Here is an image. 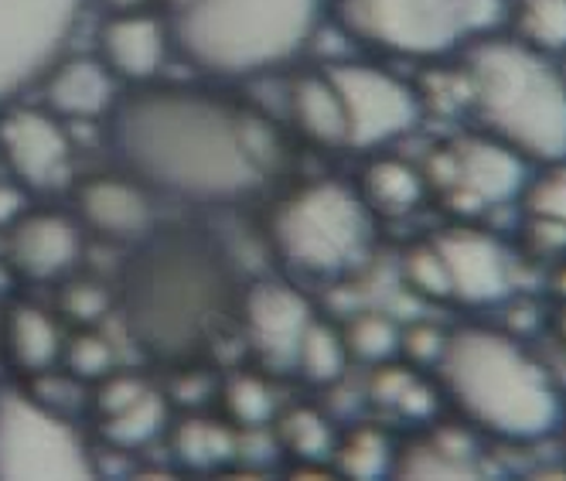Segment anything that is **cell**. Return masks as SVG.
<instances>
[{"label":"cell","instance_id":"obj_1","mask_svg":"<svg viewBox=\"0 0 566 481\" xmlns=\"http://www.w3.org/2000/svg\"><path fill=\"white\" fill-rule=\"evenodd\" d=\"M109 150L150 191L201 206L256 195L287 154L276 127L253 106L147 83L113 100Z\"/></svg>","mask_w":566,"mask_h":481},{"label":"cell","instance_id":"obj_2","mask_svg":"<svg viewBox=\"0 0 566 481\" xmlns=\"http://www.w3.org/2000/svg\"><path fill=\"white\" fill-rule=\"evenodd\" d=\"M124 273V314L134 338L157 358H191L232 311L222 253L195 232L144 236Z\"/></svg>","mask_w":566,"mask_h":481},{"label":"cell","instance_id":"obj_3","mask_svg":"<svg viewBox=\"0 0 566 481\" xmlns=\"http://www.w3.org/2000/svg\"><path fill=\"white\" fill-rule=\"evenodd\" d=\"M433 369L458 414L499 440H539L563 424L553 376L505 332L481 325L451 332Z\"/></svg>","mask_w":566,"mask_h":481},{"label":"cell","instance_id":"obj_4","mask_svg":"<svg viewBox=\"0 0 566 481\" xmlns=\"http://www.w3.org/2000/svg\"><path fill=\"white\" fill-rule=\"evenodd\" d=\"M464 90L484 134L539 165L566 157V79L546 52L481 34L464 55Z\"/></svg>","mask_w":566,"mask_h":481},{"label":"cell","instance_id":"obj_5","mask_svg":"<svg viewBox=\"0 0 566 481\" xmlns=\"http://www.w3.org/2000/svg\"><path fill=\"white\" fill-rule=\"evenodd\" d=\"M321 11L325 0H175L168 38L198 72L242 79L294 62Z\"/></svg>","mask_w":566,"mask_h":481},{"label":"cell","instance_id":"obj_6","mask_svg":"<svg viewBox=\"0 0 566 481\" xmlns=\"http://www.w3.org/2000/svg\"><path fill=\"white\" fill-rule=\"evenodd\" d=\"M373 229L376 216L358 188L328 178L280 198L270 216V243L283 263L314 276H338L369 257Z\"/></svg>","mask_w":566,"mask_h":481},{"label":"cell","instance_id":"obj_7","mask_svg":"<svg viewBox=\"0 0 566 481\" xmlns=\"http://www.w3.org/2000/svg\"><path fill=\"white\" fill-rule=\"evenodd\" d=\"M499 0H335V21L355 42L402 55H451L495 24Z\"/></svg>","mask_w":566,"mask_h":481},{"label":"cell","instance_id":"obj_8","mask_svg":"<svg viewBox=\"0 0 566 481\" xmlns=\"http://www.w3.org/2000/svg\"><path fill=\"white\" fill-rule=\"evenodd\" d=\"M93 458L78 430L45 399L0 389V478H90Z\"/></svg>","mask_w":566,"mask_h":481},{"label":"cell","instance_id":"obj_9","mask_svg":"<svg viewBox=\"0 0 566 481\" xmlns=\"http://www.w3.org/2000/svg\"><path fill=\"white\" fill-rule=\"evenodd\" d=\"M78 11L83 0H0V109L65 59Z\"/></svg>","mask_w":566,"mask_h":481},{"label":"cell","instance_id":"obj_10","mask_svg":"<svg viewBox=\"0 0 566 481\" xmlns=\"http://www.w3.org/2000/svg\"><path fill=\"white\" fill-rule=\"evenodd\" d=\"M325 72L345 106V147H382L420 124V96L399 75L369 62H338Z\"/></svg>","mask_w":566,"mask_h":481},{"label":"cell","instance_id":"obj_11","mask_svg":"<svg viewBox=\"0 0 566 481\" xmlns=\"http://www.w3.org/2000/svg\"><path fill=\"white\" fill-rule=\"evenodd\" d=\"M433 178L451 206L461 212H481L522 195L530 181V160L492 134L464 137L433 157Z\"/></svg>","mask_w":566,"mask_h":481},{"label":"cell","instance_id":"obj_12","mask_svg":"<svg viewBox=\"0 0 566 481\" xmlns=\"http://www.w3.org/2000/svg\"><path fill=\"white\" fill-rule=\"evenodd\" d=\"M72 140L52 109L4 106L0 116V165L24 191H52L69 175Z\"/></svg>","mask_w":566,"mask_h":481},{"label":"cell","instance_id":"obj_13","mask_svg":"<svg viewBox=\"0 0 566 481\" xmlns=\"http://www.w3.org/2000/svg\"><path fill=\"white\" fill-rule=\"evenodd\" d=\"M433 243L440 250L443 266H448L451 301L468 307H489L502 304L512 294V263L492 232L474 226H454L443 229Z\"/></svg>","mask_w":566,"mask_h":481},{"label":"cell","instance_id":"obj_14","mask_svg":"<svg viewBox=\"0 0 566 481\" xmlns=\"http://www.w3.org/2000/svg\"><path fill=\"white\" fill-rule=\"evenodd\" d=\"M242 328L266 366H294L304 328L314 321L311 301L283 280H260L239 301Z\"/></svg>","mask_w":566,"mask_h":481},{"label":"cell","instance_id":"obj_15","mask_svg":"<svg viewBox=\"0 0 566 481\" xmlns=\"http://www.w3.org/2000/svg\"><path fill=\"white\" fill-rule=\"evenodd\" d=\"M75 222L109 243H140L154 229L150 188L124 175H93L72 191Z\"/></svg>","mask_w":566,"mask_h":481},{"label":"cell","instance_id":"obj_16","mask_svg":"<svg viewBox=\"0 0 566 481\" xmlns=\"http://www.w3.org/2000/svg\"><path fill=\"white\" fill-rule=\"evenodd\" d=\"M83 253V226L65 212H24L8 226V266L31 284L62 280Z\"/></svg>","mask_w":566,"mask_h":481},{"label":"cell","instance_id":"obj_17","mask_svg":"<svg viewBox=\"0 0 566 481\" xmlns=\"http://www.w3.org/2000/svg\"><path fill=\"white\" fill-rule=\"evenodd\" d=\"M96 42H99V62L113 72V79H124L130 86L157 79L171 49L168 24L147 11L109 14L99 24Z\"/></svg>","mask_w":566,"mask_h":481},{"label":"cell","instance_id":"obj_18","mask_svg":"<svg viewBox=\"0 0 566 481\" xmlns=\"http://www.w3.org/2000/svg\"><path fill=\"white\" fill-rule=\"evenodd\" d=\"M42 86L45 106L59 119H99L116 100L113 72L99 59H59Z\"/></svg>","mask_w":566,"mask_h":481},{"label":"cell","instance_id":"obj_19","mask_svg":"<svg viewBox=\"0 0 566 481\" xmlns=\"http://www.w3.org/2000/svg\"><path fill=\"white\" fill-rule=\"evenodd\" d=\"M291 116L311 144L345 147V106L328 72L297 75L291 86Z\"/></svg>","mask_w":566,"mask_h":481},{"label":"cell","instance_id":"obj_20","mask_svg":"<svg viewBox=\"0 0 566 481\" xmlns=\"http://www.w3.org/2000/svg\"><path fill=\"white\" fill-rule=\"evenodd\" d=\"M361 202L373 209V216L399 219L410 216L427 195V178L402 157H376L366 165L358 178Z\"/></svg>","mask_w":566,"mask_h":481},{"label":"cell","instance_id":"obj_21","mask_svg":"<svg viewBox=\"0 0 566 481\" xmlns=\"http://www.w3.org/2000/svg\"><path fill=\"white\" fill-rule=\"evenodd\" d=\"M4 342L11 363L31 376L49 373L62 355V332L55 317L34 304H14L4 321Z\"/></svg>","mask_w":566,"mask_h":481},{"label":"cell","instance_id":"obj_22","mask_svg":"<svg viewBox=\"0 0 566 481\" xmlns=\"http://www.w3.org/2000/svg\"><path fill=\"white\" fill-rule=\"evenodd\" d=\"M352 363L342 328H332L325 321H311L304 328L297 352H294V369L311 383V386H332L345 376V366Z\"/></svg>","mask_w":566,"mask_h":481},{"label":"cell","instance_id":"obj_23","mask_svg":"<svg viewBox=\"0 0 566 481\" xmlns=\"http://www.w3.org/2000/svg\"><path fill=\"white\" fill-rule=\"evenodd\" d=\"M335 464L342 474L348 478H382L392 471L396 461V448L386 430L373 427V424H361L355 430H348L342 440H335V451H332Z\"/></svg>","mask_w":566,"mask_h":481},{"label":"cell","instance_id":"obj_24","mask_svg":"<svg viewBox=\"0 0 566 481\" xmlns=\"http://www.w3.org/2000/svg\"><path fill=\"white\" fill-rule=\"evenodd\" d=\"M392 474L402 478H468L474 474L468 448H451L443 437L413 440L402 451H396Z\"/></svg>","mask_w":566,"mask_h":481},{"label":"cell","instance_id":"obj_25","mask_svg":"<svg viewBox=\"0 0 566 481\" xmlns=\"http://www.w3.org/2000/svg\"><path fill=\"white\" fill-rule=\"evenodd\" d=\"M165 427H168V399L147 389L127 410L103 417V440L113 448L130 451V448H140L147 440H154Z\"/></svg>","mask_w":566,"mask_h":481},{"label":"cell","instance_id":"obj_26","mask_svg":"<svg viewBox=\"0 0 566 481\" xmlns=\"http://www.w3.org/2000/svg\"><path fill=\"white\" fill-rule=\"evenodd\" d=\"M373 396L379 407H386L396 417H407V420H423L437 407L433 389L413 369H399V366H389V369L382 366L376 373Z\"/></svg>","mask_w":566,"mask_h":481},{"label":"cell","instance_id":"obj_27","mask_svg":"<svg viewBox=\"0 0 566 481\" xmlns=\"http://www.w3.org/2000/svg\"><path fill=\"white\" fill-rule=\"evenodd\" d=\"M515 38L539 52L566 49V0H518Z\"/></svg>","mask_w":566,"mask_h":481},{"label":"cell","instance_id":"obj_28","mask_svg":"<svg viewBox=\"0 0 566 481\" xmlns=\"http://www.w3.org/2000/svg\"><path fill=\"white\" fill-rule=\"evenodd\" d=\"M280 440L294 458L301 461H325L335 451V430L332 424L311 407H297L291 414H283L280 424Z\"/></svg>","mask_w":566,"mask_h":481},{"label":"cell","instance_id":"obj_29","mask_svg":"<svg viewBox=\"0 0 566 481\" xmlns=\"http://www.w3.org/2000/svg\"><path fill=\"white\" fill-rule=\"evenodd\" d=\"M342 338L348 358H355V363L379 366L399 352V328L379 311H361L358 317H352L348 328H342Z\"/></svg>","mask_w":566,"mask_h":481},{"label":"cell","instance_id":"obj_30","mask_svg":"<svg viewBox=\"0 0 566 481\" xmlns=\"http://www.w3.org/2000/svg\"><path fill=\"white\" fill-rule=\"evenodd\" d=\"M222 399H226V414L232 424L239 427H263L273 420L276 410V399L273 389L250 373H239L222 386Z\"/></svg>","mask_w":566,"mask_h":481},{"label":"cell","instance_id":"obj_31","mask_svg":"<svg viewBox=\"0 0 566 481\" xmlns=\"http://www.w3.org/2000/svg\"><path fill=\"white\" fill-rule=\"evenodd\" d=\"M175 451L185 464L206 468L232 454V430L216 420H185L175 430Z\"/></svg>","mask_w":566,"mask_h":481},{"label":"cell","instance_id":"obj_32","mask_svg":"<svg viewBox=\"0 0 566 481\" xmlns=\"http://www.w3.org/2000/svg\"><path fill=\"white\" fill-rule=\"evenodd\" d=\"M59 358L65 363V369L83 383H96L116 369V352H113L109 338L93 332V325H83L72 338H65Z\"/></svg>","mask_w":566,"mask_h":481},{"label":"cell","instance_id":"obj_33","mask_svg":"<svg viewBox=\"0 0 566 481\" xmlns=\"http://www.w3.org/2000/svg\"><path fill=\"white\" fill-rule=\"evenodd\" d=\"M522 198H525L530 219H543V222L566 229V157L549 160L546 171L525 181Z\"/></svg>","mask_w":566,"mask_h":481},{"label":"cell","instance_id":"obj_34","mask_svg":"<svg viewBox=\"0 0 566 481\" xmlns=\"http://www.w3.org/2000/svg\"><path fill=\"white\" fill-rule=\"evenodd\" d=\"M402 280L423 297L430 301H451V280H448V266L440 260V250L430 239V243H417L402 253Z\"/></svg>","mask_w":566,"mask_h":481},{"label":"cell","instance_id":"obj_35","mask_svg":"<svg viewBox=\"0 0 566 481\" xmlns=\"http://www.w3.org/2000/svg\"><path fill=\"white\" fill-rule=\"evenodd\" d=\"M59 304L72 321H78V325H96V321L109 311V291L93 284V280H75V284L62 287Z\"/></svg>","mask_w":566,"mask_h":481},{"label":"cell","instance_id":"obj_36","mask_svg":"<svg viewBox=\"0 0 566 481\" xmlns=\"http://www.w3.org/2000/svg\"><path fill=\"white\" fill-rule=\"evenodd\" d=\"M147 393V383L134 373H106L103 379H96V410L99 417H113L119 410H127L130 404Z\"/></svg>","mask_w":566,"mask_h":481},{"label":"cell","instance_id":"obj_37","mask_svg":"<svg viewBox=\"0 0 566 481\" xmlns=\"http://www.w3.org/2000/svg\"><path fill=\"white\" fill-rule=\"evenodd\" d=\"M443 332H437L433 325H413L407 332H399V352H407V358L417 369H433L437 358L443 352Z\"/></svg>","mask_w":566,"mask_h":481},{"label":"cell","instance_id":"obj_38","mask_svg":"<svg viewBox=\"0 0 566 481\" xmlns=\"http://www.w3.org/2000/svg\"><path fill=\"white\" fill-rule=\"evenodd\" d=\"M28 191L14 181V178H8V181H0V229H8L14 219H21L28 209H24V198Z\"/></svg>","mask_w":566,"mask_h":481},{"label":"cell","instance_id":"obj_39","mask_svg":"<svg viewBox=\"0 0 566 481\" xmlns=\"http://www.w3.org/2000/svg\"><path fill=\"white\" fill-rule=\"evenodd\" d=\"M150 0H103L109 14H130V11H147Z\"/></svg>","mask_w":566,"mask_h":481},{"label":"cell","instance_id":"obj_40","mask_svg":"<svg viewBox=\"0 0 566 481\" xmlns=\"http://www.w3.org/2000/svg\"><path fill=\"white\" fill-rule=\"evenodd\" d=\"M556 338L566 345V301H563V307L556 311Z\"/></svg>","mask_w":566,"mask_h":481},{"label":"cell","instance_id":"obj_41","mask_svg":"<svg viewBox=\"0 0 566 481\" xmlns=\"http://www.w3.org/2000/svg\"><path fill=\"white\" fill-rule=\"evenodd\" d=\"M559 291H563V301H566V270H563V276H559Z\"/></svg>","mask_w":566,"mask_h":481}]
</instances>
